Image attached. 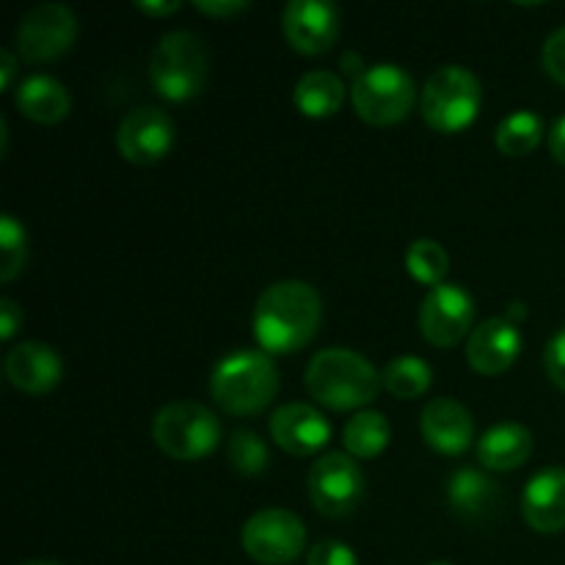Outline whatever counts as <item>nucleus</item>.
Returning <instances> with one entry per match:
<instances>
[{
  "label": "nucleus",
  "instance_id": "obj_1",
  "mask_svg": "<svg viewBox=\"0 0 565 565\" xmlns=\"http://www.w3.org/2000/svg\"><path fill=\"white\" fill-rule=\"evenodd\" d=\"M323 323V301L307 281L285 279L265 287L254 307V337L259 351L290 356L307 348Z\"/></svg>",
  "mask_w": 565,
  "mask_h": 565
},
{
  "label": "nucleus",
  "instance_id": "obj_2",
  "mask_svg": "<svg viewBox=\"0 0 565 565\" xmlns=\"http://www.w3.org/2000/svg\"><path fill=\"white\" fill-rule=\"evenodd\" d=\"M309 397L331 412L364 408L379 397L381 373L351 348H326L315 353L303 375Z\"/></svg>",
  "mask_w": 565,
  "mask_h": 565
},
{
  "label": "nucleus",
  "instance_id": "obj_3",
  "mask_svg": "<svg viewBox=\"0 0 565 565\" xmlns=\"http://www.w3.org/2000/svg\"><path fill=\"white\" fill-rule=\"evenodd\" d=\"M279 370L265 351H232L210 375V395L232 417H254L274 403Z\"/></svg>",
  "mask_w": 565,
  "mask_h": 565
},
{
  "label": "nucleus",
  "instance_id": "obj_4",
  "mask_svg": "<svg viewBox=\"0 0 565 565\" xmlns=\"http://www.w3.org/2000/svg\"><path fill=\"white\" fill-rule=\"evenodd\" d=\"M480 103H483V86L478 75L458 64L439 66L425 81L423 94H419L425 125L441 136H456L467 130L478 119Z\"/></svg>",
  "mask_w": 565,
  "mask_h": 565
},
{
  "label": "nucleus",
  "instance_id": "obj_5",
  "mask_svg": "<svg viewBox=\"0 0 565 565\" xmlns=\"http://www.w3.org/2000/svg\"><path fill=\"white\" fill-rule=\"evenodd\" d=\"M207 47L191 31H169L160 36L149 58V81L154 92L171 103H188L207 83Z\"/></svg>",
  "mask_w": 565,
  "mask_h": 565
},
{
  "label": "nucleus",
  "instance_id": "obj_6",
  "mask_svg": "<svg viewBox=\"0 0 565 565\" xmlns=\"http://www.w3.org/2000/svg\"><path fill=\"white\" fill-rule=\"evenodd\" d=\"M152 439L174 461H199L218 447L221 423L202 403L174 401L154 414Z\"/></svg>",
  "mask_w": 565,
  "mask_h": 565
},
{
  "label": "nucleus",
  "instance_id": "obj_7",
  "mask_svg": "<svg viewBox=\"0 0 565 565\" xmlns=\"http://www.w3.org/2000/svg\"><path fill=\"white\" fill-rule=\"evenodd\" d=\"M351 99L359 119L373 127H392L414 110L417 86L397 64H375L353 81Z\"/></svg>",
  "mask_w": 565,
  "mask_h": 565
},
{
  "label": "nucleus",
  "instance_id": "obj_8",
  "mask_svg": "<svg viewBox=\"0 0 565 565\" xmlns=\"http://www.w3.org/2000/svg\"><path fill=\"white\" fill-rule=\"evenodd\" d=\"M307 494L320 516H351L364 500L362 469L348 452H326L309 469Z\"/></svg>",
  "mask_w": 565,
  "mask_h": 565
},
{
  "label": "nucleus",
  "instance_id": "obj_9",
  "mask_svg": "<svg viewBox=\"0 0 565 565\" xmlns=\"http://www.w3.org/2000/svg\"><path fill=\"white\" fill-rule=\"evenodd\" d=\"M241 544L254 563L290 565L307 546V527L296 513L285 508H265L243 524Z\"/></svg>",
  "mask_w": 565,
  "mask_h": 565
},
{
  "label": "nucleus",
  "instance_id": "obj_10",
  "mask_svg": "<svg viewBox=\"0 0 565 565\" xmlns=\"http://www.w3.org/2000/svg\"><path fill=\"white\" fill-rule=\"evenodd\" d=\"M77 39V17L64 3H39L20 20L17 53L28 64H47L70 53Z\"/></svg>",
  "mask_w": 565,
  "mask_h": 565
},
{
  "label": "nucleus",
  "instance_id": "obj_11",
  "mask_svg": "<svg viewBox=\"0 0 565 565\" xmlns=\"http://www.w3.org/2000/svg\"><path fill=\"white\" fill-rule=\"evenodd\" d=\"M475 323V301L467 287L445 285L434 287L419 307V331L436 348H456L469 340Z\"/></svg>",
  "mask_w": 565,
  "mask_h": 565
},
{
  "label": "nucleus",
  "instance_id": "obj_12",
  "mask_svg": "<svg viewBox=\"0 0 565 565\" xmlns=\"http://www.w3.org/2000/svg\"><path fill=\"white\" fill-rule=\"evenodd\" d=\"M177 141V127L166 110L141 105L121 119L116 130L119 154L132 166H154L171 152Z\"/></svg>",
  "mask_w": 565,
  "mask_h": 565
},
{
  "label": "nucleus",
  "instance_id": "obj_13",
  "mask_svg": "<svg viewBox=\"0 0 565 565\" xmlns=\"http://www.w3.org/2000/svg\"><path fill=\"white\" fill-rule=\"evenodd\" d=\"M287 44L301 55H326L340 36V11L323 0H292L281 11Z\"/></svg>",
  "mask_w": 565,
  "mask_h": 565
},
{
  "label": "nucleus",
  "instance_id": "obj_14",
  "mask_svg": "<svg viewBox=\"0 0 565 565\" xmlns=\"http://www.w3.org/2000/svg\"><path fill=\"white\" fill-rule=\"evenodd\" d=\"M522 353V331L511 318H489L469 334L467 362L475 373L494 375L508 373Z\"/></svg>",
  "mask_w": 565,
  "mask_h": 565
},
{
  "label": "nucleus",
  "instance_id": "obj_15",
  "mask_svg": "<svg viewBox=\"0 0 565 565\" xmlns=\"http://www.w3.org/2000/svg\"><path fill=\"white\" fill-rule=\"evenodd\" d=\"M270 439L290 456H315L331 439V425L309 403H287L270 417Z\"/></svg>",
  "mask_w": 565,
  "mask_h": 565
},
{
  "label": "nucleus",
  "instance_id": "obj_16",
  "mask_svg": "<svg viewBox=\"0 0 565 565\" xmlns=\"http://www.w3.org/2000/svg\"><path fill=\"white\" fill-rule=\"evenodd\" d=\"M419 430L430 450L441 456H461L475 441V419L463 403L452 397H436L423 408Z\"/></svg>",
  "mask_w": 565,
  "mask_h": 565
},
{
  "label": "nucleus",
  "instance_id": "obj_17",
  "mask_svg": "<svg viewBox=\"0 0 565 565\" xmlns=\"http://www.w3.org/2000/svg\"><path fill=\"white\" fill-rule=\"evenodd\" d=\"M6 379L14 390L25 395H47L61 384L64 375V362L58 353L44 342H20L6 353Z\"/></svg>",
  "mask_w": 565,
  "mask_h": 565
},
{
  "label": "nucleus",
  "instance_id": "obj_18",
  "mask_svg": "<svg viewBox=\"0 0 565 565\" xmlns=\"http://www.w3.org/2000/svg\"><path fill=\"white\" fill-rule=\"evenodd\" d=\"M447 502H450L452 513L469 524H489L497 519L502 505V491L494 478L483 472V469L463 467L456 469L447 483Z\"/></svg>",
  "mask_w": 565,
  "mask_h": 565
},
{
  "label": "nucleus",
  "instance_id": "obj_19",
  "mask_svg": "<svg viewBox=\"0 0 565 565\" xmlns=\"http://www.w3.org/2000/svg\"><path fill=\"white\" fill-rule=\"evenodd\" d=\"M522 516L530 530L555 535L565 530V469H541L522 494Z\"/></svg>",
  "mask_w": 565,
  "mask_h": 565
},
{
  "label": "nucleus",
  "instance_id": "obj_20",
  "mask_svg": "<svg viewBox=\"0 0 565 565\" xmlns=\"http://www.w3.org/2000/svg\"><path fill=\"white\" fill-rule=\"evenodd\" d=\"M533 456V434L519 423H500L478 441V463L489 472H513Z\"/></svg>",
  "mask_w": 565,
  "mask_h": 565
},
{
  "label": "nucleus",
  "instance_id": "obj_21",
  "mask_svg": "<svg viewBox=\"0 0 565 565\" xmlns=\"http://www.w3.org/2000/svg\"><path fill=\"white\" fill-rule=\"evenodd\" d=\"M14 105L25 119L36 125H58L70 116L72 97L61 81L50 75H31L17 86Z\"/></svg>",
  "mask_w": 565,
  "mask_h": 565
},
{
  "label": "nucleus",
  "instance_id": "obj_22",
  "mask_svg": "<svg viewBox=\"0 0 565 565\" xmlns=\"http://www.w3.org/2000/svg\"><path fill=\"white\" fill-rule=\"evenodd\" d=\"M292 103L309 119H329L345 103V83L329 70H312L301 75L292 88Z\"/></svg>",
  "mask_w": 565,
  "mask_h": 565
},
{
  "label": "nucleus",
  "instance_id": "obj_23",
  "mask_svg": "<svg viewBox=\"0 0 565 565\" xmlns=\"http://www.w3.org/2000/svg\"><path fill=\"white\" fill-rule=\"evenodd\" d=\"M392 439L390 419L381 412H359L353 419H348L342 430V445L351 458H375L386 450Z\"/></svg>",
  "mask_w": 565,
  "mask_h": 565
},
{
  "label": "nucleus",
  "instance_id": "obj_24",
  "mask_svg": "<svg viewBox=\"0 0 565 565\" xmlns=\"http://www.w3.org/2000/svg\"><path fill=\"white\" fill-rule=\"evenodd\" d=\"M544 119L533 110H516V114L505 116V119L497 125L494 141L497 149L508 158H527L530 152H535L544 138Z\"/></svg>",
  "mask_w": 565,
  "mask_h": 565
},
{
  "label": "nucleus",
  "instance_id": "obj_25",
  "mask_svg": "<svg viewBox=\"0 0 565 565\" xmlns=\"http://www.w3.org/2000/svg\"><path fill=\"white\" fill-rule=\"evenodd\" d=\"M384 390L397 401H417L434 384V370L419 356H397L381 373Z\"/></svg>",
  "mask_w": 565,
  "mask_h": 565
},
{
  "label": "nucleus",
  "instance_id": "obj_26",
  "mask_svg": "<svg viewBox=\"0 0 565 565\" xmlns=\"http://www.w3.org/2000/svg\"><path fill=\"white\" fill-rule=\"evenodd\" d=\"M406 268L419 285H428L434 290V287L445 285V276L450 270V257L441 248V243L430 241V237H419V241L408 246Z\"/></svg>",
  "mask_w": 565,
  "mask_h": 565
},
{
  "label": "nucleus",
  "instance_id": "obj_27",
  "mask_svg": "<svg viewBox=\"0 0 565 565\" xmlns=\"http://www.w3.org/2000/svg\"><path fill=\"white\" fill-rule=\"evenodd\" d=\"M226 456H230L232 469H235L237 475H243V478H257V475H263L270 463L268 445H265L254 430H235L230 439Z\"/></svg>",
  "mask_w": 565,
  "mask_h": 565
},
{
  "label": "nucleus",
  "instance_id": "obj_28",
  "mask_svg": "<svg viewBox=\"0 0 565 565\" xmlns=\"http://www.w3.org/2000/svg\"><path fill=\"white\" fill-rule=\"evenodd\" d=\"M0 252H3V263H0V281H14L25 268V226L14 218V215H0Z\"/></svg>",
  "mask_w": 565,
  "mask_h": 565
},
{
  "label": "nucleus",
  "instance_id": "obj_29",
  "mask_svg": "<svg viewBox=\"0 0 565 565\" xmlns=\"http://www.w3.org/2000/svg\"><path fill=\"white\" fill-rule=\"evenodd\" d=\"M307 565H359V557L342 541H318L309 550Z\"/></svg>",
  "mask_w": 565,
  "mask_h": 565
},
{
  "label": "nucleus",
  "instance_id": "obj_30",
  "mask_svg": "<svg viewBox=\"0 0 565 565\" xmlns=\"http://www.w3.org/2000/svg\"><path fill=\"white\" fill-rule=\"evenodd\" d=\"M541 61H544L546 75L555 83H561V86H565V25L557 28V31L546 39Z\"/></svg>",
  "mask_w": 565,
  "mask_h": 565
},
{
  "label": "nucleus",
  "instance_id": "obj_31",
  "mask_svg": "<svg viewBox=\"0 0 565 565\" xmlns=\"http://www.w3.org/2000/svg\"><path fill=\"white\" fill-rule=\"evenodd\" d=\"M544 370L550 375L552 384L557 390L565 392V326L546 342V351H544Z\"/></svg>",
  "mask_w": 565,
  "mask_h": 565
},
{
  "label": "nucleus",
  "instance_id": "obj_32",
  "mask_svg": "<svg viewBox=\"0 0 565 565\" xmlns=\"http://www.w3.org/2000/svg\"><path fill=\"white\" fill-rule=\"evenodd\" d=\"M193 9L199 14H207V17H218V20H232V17L243 14L248 9V3L243 0H196Z\"/></svg>",
  "mask_w": 565,
  "mask_h": 565
},
{
  "label": "nucleus",
  "instance_id": "obj_33",
  "mask_svg": "<svg viewBox=\"0 0 565 565\" xmlns=\"http://www.w3.org/2000/svg\"><path fill=\"white\" fill-rule=\"evenodd\" d=\"M22 326V309L11 298H0V340L9 342Z\"/></svg>",
  "mask_w": 565,
  "mask_h": 565
},
{
  "label": "nucleus",
  "instance_id": "obj_34",
  "mask_svg": "<svg viewBox=\"0 0 565 565\" xmlns=\"http://www.w3.org/2000/svg\"><path fill=\"white\" fill-rule=\"evenodd\" d=\"M550 152L552 158L557 160V163L565 166V116L552 125V132H550Z\"/></svg>",
  "mask_w": 565,
  "mask_h": 565
},
{
  "label": "nucleus",
  "instance_id": "obj_35",
  "mask_svg": "<svg viewBox=\"0 0 565 565\" xmlns=\"http://www.w3.org/2000/svg\"><path fill=\"white\" fill-rule=\"evenodd\" d=\"M17 66H20V61H17V55L11 53V50H0V86L3 88H11V83H14V75H17Z\"/></svg>",
  "mask_w": 565,
  "mask_h": 565
},
{
  "label": "nucleus",
  "instance_id": "obj_36",
  "mask_svg": "<svg viewBox=\"0 0 565 565\" xmlns=\"http://www.w3.org/2000/svg\"><path fill=\"white\" fill-rule=\"evenodd\" d=\"M136 9L143 11L147 17H169L180 11L182 3H177V0H171V3H136Z\"/></svg>",
  "mask_w": 565,
  "mask_h": 565
},
{
  "label": "nucleus",
  "instance_id": "obj_37",
  "mask_svg": "<svg viewBox=\"0 0 565 565\" xmlns=\"http://www.w3.org/2000/svg\"><path fill=\"white\" fill-rule=\"evenodd\" d=\"M342 72H345V75H351L353 81H356V77H362L364 72V61H362V55L359 53H345L342 55Z\"/></svg>",
  "mask_w": 565,
  "mask_h": 565
},
{
  "label": "nucleus",
  "instance_id": "obj_38",
  "mask_svg": "<svg viewBox=\"0 0 565 565\" xmlns=\"http://www.w3.org/2000/svg\"><path fill=\"white\" fill-rule=\"evenodd\" d=\"M25 565H58V563H47V561H33V563H25Z\"/></svg>",
  "mask_w": 565,
  "mask_h": 565
},
{
  "label": "nucleus",
  "instance_id": "obj_39",
  "mask_svg": "<svg viewBox=\"0 0 565 565\" xmlns=\"http://www.w3.org/2000/svg\"><path fill=\"white\" fill-rule=\"evenodd\" d=\"M430 565H452V563H430Z\"/></svg>",
  "mask_w": 565,
  "mask_h": 565
}]
</instances>
